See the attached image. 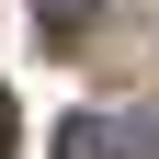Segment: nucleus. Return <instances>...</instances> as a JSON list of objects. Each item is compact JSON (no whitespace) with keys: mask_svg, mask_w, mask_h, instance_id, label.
Wrapping results in <instances>:
<instances>
[{"mask_svg":"<svg viewBox=\"0 0 159 159\" xmlns=\"http://www.w3.org/2000/svg\"><path fill=\"white\" fill-rule=\"evenodd\" d=\"M11 148H23V136H11V91H0V159H11Z\"/></svg>","mask_w":159,"mask_h":159,"instance_id":"obj_3","label":"nucleus"},{"mask_svg":"<svg viewBox=\"0 0 159 159\" xmlns=\"http://www.w3.org/2000/svg\"><path fill=\"white\" fill-rule=\"evenodd\" d=\"M34 23H46V46H68V34L91 23V0H34Z\"/></svg>","mask_w":159,"mask_h":159,"instance_id":"obj_2","label":"nucleus"},{"mask_svg":"<svg viewBox=\"0 0 159 159\" xmlns=\"http://www.w3.org/2000/svg\"><path fill=\"white\" fill-rule=\"evenodd\" d=\"M57 159H159V114H91L80 102L57 125Z\"/></svg>","mask_w":159,"mask_h":159,"instance_id":"obj_1","label":"nucleus"}]
</instances>
